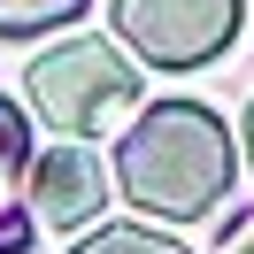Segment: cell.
<instances>
[{
  "mask_svg": "<svg viewBox=\"0 0 254 254\" xmlns=\"http://www.w3.org/2000/svg\"><path fill=\"white\" fill-rule=\"evenodd\" d=\"M247 254H254V247H247Z\"/></svg>",
  "mask_w": 254,
  "mask_h": 254,
  "instance_id": "9",
  "label": "cell"
},
{
  "mask_svg": "<svg viewBox=\"0 0 254 254\" xmlns=\"http://www.w3.org/2000/svg\"><path fill=\"white\" fill-rule=\"evenodd\" d=\"M23 162H31L23 116H16V100H0V254H23V239H31V223L16 216V177H23Z\"/></svg>",
  "mask_w": 254,
  "mask_h": 254,
  "instance_id": "5",
  "label": "cell"
},
{
  "mask_svg": "<svg viewBox=\"0 0 254 254\" xmlns=\"http://www.w3.org/2000/svg\"><path fill=\"white\" fill-rule=\"evenodd\" d=\"M108 16L146 69H200L239 39L247 0H116Z\"/></svg>",
  "mask_w": 254,
  "mask_h": 254,
  "instance_id": "3",
  "label": "cell"
},
{
  "mask_svg": "<svg viewBox=\"0 0 254 254\" xmlns=\"http://www.w3.org/2000/svg\"><path fill=\"white\" fill-rule=\"evenodd\" d=\"M93 0H0V31L8 39H31V31H54V23L85 16Z\"/></svg>",
  "mask_w": 254,
  "mask_h": 254,
  "instance_id": "6",
  "label": "cell"
},
{
  "mask_svg": "<svg viewBox=\"0 0 254 254\" xmlns=\"http://www.w3.org/2000/svg\"><path fill=\"white\" fill-rule=\"evenodd\" d=\"M23 93L47 131H100L108 108L139 100V69L116 54V39H62L54 54L23 69Z\"/></svg>",
  "mask_w": 254,
  "mask_h": 254,
  "instance_id": "2",
  "label": "cell"
},
{
  "mask_svg": "<svg viewBox=\"0 0 254 254\" xmlns=\"http://www.w3.org/2000/svg\"><path fill=\"white\" fill-rule=\"evenodd\" d=\"M247 162H254V108H247Z\"/></svg>",
  "mask_w": 254,
  "mask_h": 254,
  "instance_id": "8",
  "label": "cell"
},
{
  "mask_svg": "<svg viewBox=\"0 0 254 254\" xmlns=\"http://www.w3.org/2000/svg\"><path fill=\"white\" fill-rule=\"evenodd\" d=\"M31 208L39 223H54V231H69V223H85L100 208V162L85 154V146H54V154L31 162Z\"/></svg>",
  "mask_w": 254,
  "mask_h": 254,
  "instance_id": "4",
  "label": "cell"
},
{
  "mask_svg": "<svg viewBox=\"0 0 254 254\" xmlns=\"http://www.w3.org/2000/svg\"><path fill=\"white\" fill-rule=\"evenodd\" d=\"M116 185L146 216L192 223L231 192V131L200 100H154L116 146Z\"/></svg>",
  "mask_w": 254,
  "mask_h": 254,
  "instance_id": "1",
  "label": "cell"
},
{
  "mask_svg": "<svg viewBox=\"0 0 254 254\" xmlns=\"http://www.w3.org/2000/svg\"><path fill=\"white\" fill-rule=\"evenodd\" d=\"M77 254H185L177 239H154V231H139V223H108V231H93Z\"/></svg>",
  "mask_w": 254,
  "mask_h": 254,
  "instance_id": "7",
  "label": "cell"
}]
</instances>
